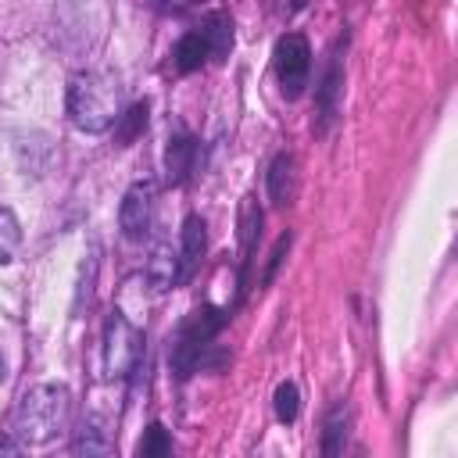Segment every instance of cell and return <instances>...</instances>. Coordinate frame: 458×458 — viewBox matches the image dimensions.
<instances>
[{
	"mask_svg": "<svg viewBox=\"0 0 458 458\" xmlns=\"http://www.w3.org/2000/svg\"><path fill=\"white\" fill-rule=\"evenodd\" d=\"M122 114V86L111 72H79L68 82V118L82 132H107Z\"/></svg>",
	"mask_w": 458,
	"mask_h": 458,
	"instance_id": "obj_1",
	"label": "cell"
},
{
	"mask_svg": "<svg viewBox=\"0 0 458 458\" xmlns=\"http://www.w3.org/2000/svg\"><path fill=\"white\" fill-rule=\"evenodd\" d=\"M68 408H72V397L61 383L29 386L14 408V429L11 433L21 444H47L64 429Z\"/></svg>",
	"mask_w": 458,
	"mask_h": 458,
	"instance_id": "obj_2",
	"label": "cell"
},
{
	"mask_svg": "<svg viewBox=\"0 0 458 458\" xmlns=\"http://www.w3.org/2000/svg\"><path fill=\"white\" fill-rule=\"evenodd\" d=\"M272 64H276V79H279L283 93H286V97H301V89L308 86V75H311V50H308V39H304L301 32H286V36L276 43Z\"/></svg>",
	"mask_w": 458,
	"mask_h": 458,
	"instance_id": "obj_3",
	"label": "cell"
},
{
	"mask_svg": "<svg viewBox=\"0 0 458 458\" xmlns=\"http://www.w3.org/2000/svg\"><path fill=\"white\" fill-rule=\"evenodd\" d=\"M136 361H140V333L122 311H114L104 326V369L107 376H129Z\"/></svg>",
	"mask_w": 458,
	"mask_h": 458,
	"instance_id": "obj_4",
	"label": "cell"
},
{
	"mask_svg": "<svg viewBox=\"0 0 458 458\" xmlns=\"http://www.w3.org/2000/svg\"><path fill=\"white\" fill-rule=\"evenodd\" d=\"M215 329H218V318H215L211 308L193 311V315L186 318V326L179 329L175 347H172V365H175L179 376H190V372H193V365L200 361V351L208 347V340L215 336Z\"/></svg>",
	"mask_w": 458,
	"mask_h": 458,
	"instance_id": "obj_5",
	"label": "cell"
},
{
	"mask_svg": "<svg viewBox=\"0 0 458 458\" xmlns=\"http://www.w3.org/2000/svg\"><path fill=\"white\" fill-rule=\"evenodd\" d=\"M154 218V186L150 182H132L122 197L118 208V225L125 233V240H143Z\"/></svg>",
	"mask_w": 458,
	"mask_h": 458,
	"instance_id": "obj_6",
	"label": "cell"
},
{
	"mask_svg": "<svg viewBox=\"0 0 458 458\" xmlns=\"http://www.w3.org/2000/svg\"><path fill=\"white\" fill-rule=\"evenodd\" d=\"M147 279H150L154 290H172L182 279V261H179V254L168 243L154 247V254L147 261Z\"/></svg>",
	"mask_w": 458,
	"mask_h": 458,
	"instance_id": "obj_7",
	"label": "cell"
},
{
	"mask_svg": "<svg viewBox=\"0 0 458 458\" xmlns=\"http://www.w3.org/2000/svg\"><path fill=\"white\" fill-rule=\"evenodd\" d=\"M208 57H215V54H211V43H208L204 29L186 32V36L175 43V50H172V64H175L179 72H193V68H200Z\"/></svg>",
	"mask_w": 458,
	"mask_h": 458,
	"instance_id": "obj_8",
	"label": "cell"
},
{
	"mask_svg": "<svg viewBox=\"0 0 458 458\" xmlns=\"http://www.w3.org/2000/svg\"><path fill=\"white\" fill-rule=\"evenodd\" d=\"M293 190H297V161H293V154H279L268 168V193L283 208V204H290Z\"/></svg>",
	"mask_w": 458,
	"mask_h": 458,
	"instance_id": "obj_9",
	"label": "cell"
},
{
	"mask_svg": "<svg viewBox=\"0 0 458 458\" xmlns=\"http://www.w3.org/2000/svg\"><path fill=\"white\" fill-rule=\"evenodd\" d=\"M204 243H208V233H204V218L200 215H190L186 222H182V276H190L193 272V265L200 261V254H204Z\"/></svg>",
	"mask_w": 458,
	"mask_h": 458,
	"instance_id": "obj_10",
	"label": "cell"
},
{
	"mask_svg": "<svg viewBox=\"0 0 458 458\" xmlns=\"http://www.w3.org/2000/svg\"><path fill=\"white\" fill-rule=\"evenodd\" d=\"M18 243H21V225H18L14 211L0 204V265L14 261V254H18Z\"/></svg>",
	"mask_w": 458,
	"mask_h": 458,
	"instance_id": "obj_11",
	"label": "cell"
},
{
	"mask_svg": "<svg viewBox=\"0 0 458 458\" xmlns=\"http://www.w3.org/2000/svg\"><path fill=\"white\" fill-rule=\"evenodd\" d=\"M190 154H193V143H190L186 136H175V140H168V154H165V165H168V179H172V182L186 179V172H190Z\"/></svg>",
	"mask_w": 458,
	"mask_h": 458,
	"instance_id": "obj_12",
	"label": "cell"
},
{
	"mask_svg": "<svg viewBox=\"0 0 458 458\" xmlns=\"http://www.w3.org/2000/svg\"><path fill=\"white\" fill-rule=\"evenodd\" d=\"M344 437H347V408L336 404V408L329 411V419H326V437H322L326 454H336V451L344 447Z\"/></svg>",
	"mask_w": 458,
	"mask_h": 458,
	"instance_id": "obj_13",
	"label": "cell"
},
{
	"mask_svg": "<svg viewBox=\"0 0 458 458\" xmlns=\"http://www.w3.org/2000/svg\"><path fill=\"white\" fill-rule=\"evenodd\" d=\"M297 408H301L297 386H293V383H279V386H276V415H279L283 422H293V419H297Z\"/></svg>",
	"mask_w": 458,
	"mask_h": 458,
	"instance_id": "obj_14",
	"label": "cell"
},
{
	"mask_svg": "<svg viewBox=\"0 0 458 458\" xmlns=\"http://www.w3.org/2000/svg\"><path fill=\"white\" fill-rule=\"evenodd\" d=\"M168 451H172V440L165 437V426L154 422V426L147 429V437L140 440V454H143V458H157V454H168Z\"/></svg>",
	"mask_w": 458,
	"mask_h": 458,
	"instance_id": "obj_15",
	"label": "cell"
},
{
	"mask_svg": "<svg viewBox=\"0 0 458 458\" xmlns=\"http://www.w3.org/2000/svg\"><path fill=\"white\" fill-rule=\"evenodd\" d=\"M118 118H125V129L118 132L122 143H132V136L140 132V125H147V104H136L129 114H118Z\"/></svg>",
	"mask_w": 458,
	"mask_h": 458,
	"instance_id": "obj_16",
	"label": "cell"
},
{
	"mask_svg": "<svg viewBox=\"0 0 458 458\" xmlns=\"http://www.w3.org/2000/svg\"><path fill=\"white\" fill-rule=\"evenodd\" d=\"M75 451H79V454H82V451H86V454H97V451H107V444L97 440V429H82L79 440H75Z\"/></svg>",
	"mask_w": 458,
	"mask_h": 458,
	"instance_id": "obj_17",
	"label": "cell"
},
{
	"mask_svg": "<svg viewBox=\"0 0 458 458\" xmlns=\"http://www.w3.org/2000/svg\"><path fill=\"white\" fill-rule=\"evenodd\" d=\"M14 451H18V444L11 437H0V454H14Z\"/></svg>",
	"mask_w": 458,
	"mask_h": 458,
	"instance_id": "obj_18",
	"label": "cell"
},
{
	"mask_svg": "<svg viewBox=\"0 0 458 458\" xmlns=\"http://www.w3.org/2000/svg\"><path fill=\"white\" fill-rule=\"evenodd\" d=\"M0 379H4V354H0Z\"/></svg>",
	"mask_w": 458,
	"mask_h": 458,
	"instance_id": "obj_19",
	"label": "cell"
}]
</instances>
